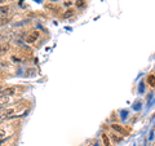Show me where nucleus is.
Listing matches in <instances>:
<instances>
[{
	"mask_svg": "<svg viewBox=\"0 0 155 146\" xmlns=\"http://www.w3.org/2000/svg\"><path fill=\"white\" fill-rule=\"evenodd\" d=\"M39 36H40L39 31H30V32H28V34L25 36V40H26V43H28V44H34L36 40L39 39Z\"/></svg>",
	"mask_w": 155,
	"mask_h": 146,
	"instance_id": "obj_1",
	"label": "nucleus"
},
{
	"mask_svg": "<svg viewBox=\"0 0 155 146\" xmlns=\"http://www.w3.org/2000/svg\"><path fill=\"white\" fill-rule=\"evenodd\" d=\"M111 129H113V131H115L116 133H119L120 136H125L128 133V131L123 127V125H120V124H118V123H113L111 124Z\"/></svg>",
	"mask_w": 155,
	"mask_h": 146,
	"instance_id": "obj_2",
	"label": "nucleus"
},
{
	"mask_svg": "<svg viewBox=\"0 0 155 146\" xmlns=\"http://www.w3.org/2000/svg\"><path fill=\"white\" fill-rule=\"evenodd\" d=\"M16 93H17V87H8V88H4L0 92V96L8 97V96H14Z\"/></svg>",
	"mask_w": 155,
	"mask_h": 146,
	"instance_id": "obj_3",
	"label": "nucleus"
},
{
	"mask_svg": "<svg viewBox=\"0 0 155 146\" xmlns=\"http://www.w3.org/2000/svg\"><path fill=\"white\" fill-rule=\"evenodd\" d=\"M10 10V7L9 5H0V17H4L9 13Z\"/></svg>",
	"mask_w": 155,
	"mask_h": 146,
	"instance_id": "obj_4",
	"label": "nucleus"
},
{
	"mask_svg": "<svg viewBox=\"0 0 155 146\" xmlns=\"http://www.w3.org/2000/svg\"><path fill=\"white\" fill-rule=\"evenodd\" d=\"M102 142H104V146H113L111 144V141H110L109 139V135H106V133H102Z\"/></svg>",
	"mask_w": 155,
	"mask_h": 146,
	"instance_id": "obj_5",
	"label": "nucleus"
},
{
	"mask_svg": "<svg viewBox=\"0 0 155 146\" xmlns=\"http://www.w3.org/2000/svg\"><path fill=\"white\" fill-rule=\"evenodd\" d=\"M148 83H149V86H151L153 88H155V75L150 74L148 76Z\"/></svg>",
	"mask_w": 155,
	"mask_h": 146,
	"instance_id": "obj_6",
	"label": "nucleus"
},
{
	"mask_svg": "<svg viewBox=\"0 0 155 146\" xmlns=\"http://www.w3.org/2000/svg\"><path fill=\"white\" fill-rule=\"evenodd\" d=\"M72 16H74V10H72V9H67V10L62 14V17H63V18H70V17H72Z\"/></svg>",
	"mask_w": 155,
	"mask_h": 146,
	"instance_id": "obj_7",
	"label": "nucleus"
},
{
	"mask_svg": "<svg viewBox=\"0 0 155 146\" xmlns=\"http://www.w3.org/2000/svg\"><path fill=\"white\" fill-rule=\"evenodd\" d=\"M85 5H87L85 0H76V7L78 8H85Z\"/></svg>",
	"mask_w": 155,
	"mask_h": 146,
	"instance_id": "obj_8",
	"label": "nucleus"
},
{
	"mask_svg": "<svg viewBox=\"0 0 155 146\" xmlns=\"http://www.w3.org/2000/svg\"><path fill=\"white\" fill-rule=\"evenodd\" d=\"M8 102V100L5 98V97H3V96H0V109H1L4 105H5Z\"/></svg>",
	"mask_w": 155,
	"mask_h": 146,
	"instance_id": "obj_9",
	"label": "nucleus"
},
{
	"mask_svg": "<svg viewBox=\"0 0 155 146\" xmlns=\"http://www.w3.org/2000/svg\"><path fill=\"white\" fill-rule=\"evenodd\" d=\"M7 51H8V47L7 45H3V44H0V54H4Z\"/></svg>",
	"mask_w": 155,
	"mask_h": 146,
	"instance_id": "obj_10",
	"label": "nucleus"
},
{
	"mask_svg": "<svg viewBox=\"0 0 155 146\" xmlns=\"http://www.w3.org/2000/svg\"><path fill=\"white\" fill-rule=\"evenodd\" d=\"M111 139L115 141V142H119V141H121V137H118V135H115V133H113V135H111Z\"/></svg>",
	"mask_w": 155,
	"mask_h": 146,
	"instance_id": "obj_11",
	"label": "nucleus"
},
{
	"mask_svg": "<svg viewBox=\"0 0 155 146\" xmlns=\"http://www.w3.org/2000/svg\"><path fill=\"white\" fill-rule=\"evenodd\" d=\"M4 137H5V131L0 129V140H4Z\"/></svg>",
	"mask_w": 155,
	"mask_h": 146,
	"instance_id": "obj_12",
	"label": "nucleus"
},
{
	"mask_svg": "<svg viewBox=\"0 0 155 146\" xmlns=\"http://www.w3.org/2000/svg\"><path fill=\"white\" fill-rule=\"evenodd\" d=\"M121 118H123V119H125V118H127V111H121Z\"/></svg>",
	"mask_w": 155,
	"mask_h": 146,
	"instance_id": "obj_13",
	"label": "nucleus"
},
{
	"mask_svg": "<svg viewBox=\"0 0 155 146\" xmlns=\"http://www.w3.org/2000/svg\"><path fill=\"white\" fill-rule=\"evenodd\" d=\"M65 5H66V7H70V5H71V1H66V3H65Z\"/></svg>",
	"mask_w": 155,
	"mask_h": 146,
	"instance_id": "obj_14",
	"label": "nucleus"
},
{
	"mask_svg": "<svg viewBox=\"0 0 155 146\" xmlns=\"http://www.w3.org/2000/svg\"><path fill=\"white\" fill-rule=\"evenodd\" d=\"M4 1H5V0H0V4H3Z\"/></svg>",
	"mask_w": 155,
	"mask_h": 146,
	"instance_id": "obj_15",
	"label": "nucleus"
},
{
	"mask_svg": "<svg viewBox=\"0 0 155 146\" xmlns=\"http://www.w3.org/2000/svg\"><path fill=\"white\" fill-rule=\"evenodd\" d=\"M93 146H100V144H95V145H93Z\"/></svg>",
	"mask_w": 155,
	"mask_h": 146,
	"instance_id": "obj_16",
	"label": "nucleus"
},
{
	"mask_svg": "<svg viewBox=\"0 0 155 146\" xmlns=\"http://www.w3.org/2000/svg\"><path fill=\"white\" fill-rule=\"evenodd\" d=\"M3 89H4V88H3V87H0V92H1V91H3Z\"/></svg>",
	"mask_w": 155,
	"mask_h": 146,
	"instance_id": "obj_17",
	"label": "nucleus"
},
{
	"mask_svg": "<svg viewBox=\"0 0 155 146\" xmlns=\"http://www.w3.org/2000/svg\"><path fill=\"white\" fill-rule=\"evenodd\" d=\"M53 1H57V0H53Z\"/></svg>",
	"mask_w": 155,
	"mask_h": 146,
	"instance_id": "obj_18",
	"label": "nucleus"
}]
</instances>
